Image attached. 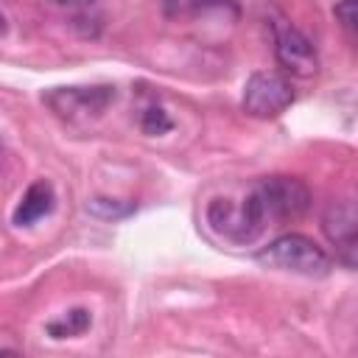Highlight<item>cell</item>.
Instances as JSON below:
<instances>
[{
  "mask_svg": "<svg viewBox=\"0 0 358 358\" xmlns=\"http://www.w3.org/2000/svg\"><path fill=\"white\" fill-rule=\"evenodd\" d=\"M241 103H243L246 115L268 120V117L282 115L294 103V87H291V81L285 76L260 70V73H252L246 78Z\"/></svg>",
  "mask_w": 358,
  "mask_h": 358,
  "instance_id": "3",
  "label": "cell"
},
{
  "mask_svg": "<svg viewBox=\"0 0 358 358\" xmlns=\"http://www.w3.org/2000/svg\"><path fill=\"white\" fill-rule=\"evenodd\" d=\"M235 11L238 14V3L235 0H165L162 11L168 20H193L210 11Z\"/></svg>",
  "mask_w": 358,
  "mask_h": 358,
  "instance_id": "8",
  "label": "cell"
},
{
  "mask_svg": "<svg viewBox=\"0 0 358 358\" xmlns=\"http://www.w3.org/2000/svg\"><path fill=\"white\" fill-rule=\"evenodd\" d=\"M333 11H336V20H338L347 42H355V31H358V8H355V0H338Z\"/></svg>",
  "mask_w": 358,
  "mask_h": 358,
  "instance_id": "10",
  "label": "cell"
},
{
  "mask_svg": "<svg viewBox=\"0 0 358 358\" xmlns=\"http://www.w3.org/2000/svg\"><path fill=\"white\" fill-rule=\"evenodd\" d=\"M90 324H92L90 310H87V308H73V310H64L62 316L50 319V322L45 324V333H48L50 338H76V336H81Z\"/></svg>",
  "mask_w": 358,
  "mask_h": 358,
  "instance_id": "9",
  "label": "cell"
},
{
  "mask_svg": "<svg viewBox=\"0 0 358 358\" xmlns=\"http://www.w3.org/2000/svg\"><path fill=\"white\" fill-rule=\"evenodd\" d=\"M140 126H143L145 134H162V131H168L173 123H171V117H168L159 106H148V109L140 115Z\"/></svg>",
  "mask_w": 358,
  "mask_h": 358,
  "instance_id": "12",
  "label": "cell"
},
{
  "mask_svg": "<svg viewBox=\"0 0 358 358\" xmlns=\"http://www.w3.org/2000/svg\"><path fill=\"white\" fill-rule=\"evenodd\" d=\"M257 263L274 271H291L302 277H324L333 268L330 255L308 235L288 232L274 238L268 246L257 252Z\"/></svg>",
  "mask_w": 358,
  "mask_h": 358,
  "instance_id": "2",
  "label": "cell"
},
{
  "mask_svg": "<svg viewBox=\"0 0 358 358\" xmlns=\"http://www.w3.org/2000/svg\"><path fill=\"white\" fill-rule=\"evenodd\" d=\"M6 31V20H3V14H0V34Z\"/></svg>",
  "mask_w": 358,
  "mask_h": 358,
  "instance_id": "14",
  "label": "cell"
},
{
  "mask_svg": "<svg viewBox=\"0 0 358 358\" xmlns=\"http://www.w3.org/2000/svg\"><path fill=\"white\" fill-rule=\"evenodd\" d=\"M56 204V193H53V185L45 182V179H36L34 185H28V190L22 193L20 204L14 207L11 213V221L17 227H31L36 224L39 218H45Z\"/></svg>",
  "mask_w": 358,
  "mask_h": 358,
  "instance_id": "7",
  "label": "cell"
},
{
  "mask_svg": "<svg viewBox=\"0 0 358 358\" xmlns=\"http://www.w3.org/2000/svg\"><path fill=\"white\" fill-rule=\"evenodd\" d=\"M53 3H59V6H90L95 0H53Z\"/></svg>",
  "mask_w": 358,
  "mask_h": 358,
  "instance_id": "13",
  "label": "cell"
},
{
  "mask_svg": "<svg viewBox=\"0 0 358 358\" xmlns=\"http://www.w3.org/2000/svg\"><path fill=\"white\" fill-rule=\"evenodd\" d=\"M322 229L327 235V241L336 249V260L347 268H355V232H358V215H355V201L350 196L344 199H333L324 207L322 215Z\"/></svg>",
  "mask_w": 358,
  "mask_h": 358,
  "instance_id": "6",
  "label": "cell"
},
{
  "mask_svg": "<svg viewBox=\"0 0 358 358\" xmlns=\"http://www.w3.org/2000/svg\"><path fill=\"white\" fill-rule=\"evenodd\" d=\"M313 204L310 187L296 176H266L235 204L232 199H213L207 204V224L229 243H252L268 227L302 218Z\"/></svg>",
  "mask_w": 358,
  "mask_h": 358,
  "instance_id": "1",
  "label": "cell"
},
{
  "mask_svg": "<svg viewBox=\"0 0 358 358\" xmlns=\"http://www.w3.org/2000/svg\"><path fill=\"white\" fill-rule=\"evenodd\" d=\"M274 31V59L280 62L282 70H288L296 78H310L319 70V53L313 42L288 20L271 22Z\"/></svg>",
  "mask_w": 358,
  "mask_h": 358,
  "instance_id": "5",
  "label": "cell"
},
{
  "mask_svg": "<svg viewBox=\"0 0 358 358\" xmlns=\"http://www.w3.org/2000/svg\"><path fill=\"white\" fill-rule=\"evenodd\" d=\"M115 87H56L45 95V103L64 120H90L103 115V109L115 101Z\"/></svg>",
  "mask_w": 358,
  "mask_h": 358,
  "instance_id": "4",
  "label": "cell"
},
{
  "mask_svg": "<svg viewBox=\"0 0 358 358\" xmlns=\"http://www.w3.org/2000/svg\"><path fill=\"white\" fill-rule=\"evenodd\" d=\"M90 213H95L98 218H123L129 213H134V204H120L115 199H92L87 204Z\"/></svg>",
  "mask_w": 358,
  "mask_h": 358,
  "instance_id": "11",
  "label": "cell"
}]
</instances>
